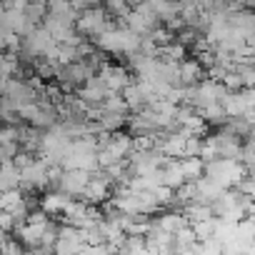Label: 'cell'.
<instances>
[{
	"mask_svg": "<svg viewBox=\"0 0 255 255\" xmlns=\"http://www.w3.org/2000/svg\"><path fill=\"white\" fill-rule=\"evenodd\" d=\"M140 40H143V35H138L135 30H130V28H115V25H110L105 33H100L93 43L103 50V53H113V55H130V53H135L138 48H140Z\"/></svg>",
	"mask_w": 255,
	"mask_h": 255,
	"instance_id": "1",
	"label": "cell"
},
{
	"mask_svg": "<svg viewBox=\"0 0 255 255\" xmlns=\"http://www.w3.org/2000/svg\"><path fill=\"white\" fill-rule=\"evenodd\" d=\"M248 173H250V168L235 158H215V160L205 163V175L218 180L223 188H240V183L248 178Z\"/></svg>",
	"mask_w": 255,
	"mask_h": 255,
	"instance_id": "2",
	"label": "cell"
},
{
	"mask_svg": "<svg viewBox=\"0 0 255 255\" xmlns=\"http://www.w3.org/2000/svg\"><path fill=\"white\" fill-rule=\"evenodd\" d=\"M38 95H40V93H38L28 80H20V78L3 80V105H8V108H13V110H20L23 105L35 103Z\"/></svg>",
	"mask_w": 255,
	"mask_h": 255,
	"instance_id": "3",
	"label": "cell"
},
{
	"mask_svg": "<svg viewBox=\"0 0 255 255\" xmlns=\"http://www.w3.org/2000/svg\"><path fill=\"white\" fill-rule=\"evenodd\" d=\"M50 185V165L45 158H35L33 163L20 168V188L25 193H35V190H45Z\"/></svg>",
	"mask_w": 255,
	"mask_h": 255,
	"instance_id": "4",
	"label": "cell"
},
{
	"mask_svg": "<svg viewBox=\"0 0 255 255\" xmlns=\"http://www.w3.org/2000/svg\"><path fill=\"white\" fill-rule=\"evenodd\" d=\"M58 40L53 38V33L45 28V25H38L35 30H30L25 38H23V58L35 63L38 58H43Z\"/></svg>",
	"mask_w": 255,
	"mask_h": 255,
	"instance_id": "5",
	"label": "cell"
},
{
	"mask_svg": "<svg viewBox=\"0 0 255 255\" xmlns=\"http://www.w3.org/2000/svg\"><path fill=\"white\" fill-rule=\"evenodd\" d=\"M123 23H125L128 28H130V30H135L138 35H150V33L158 28L160 18H158L155 8L148 3V0H143L140 5H135V8L130 10V15H128Z\"/></svg>",
	"mask_w": 255,
	"mask_h": 255,
	"instance_id": "6",
	"label": "cell"
},
{
	"mask_svg": "<svg viewBox=\"0 0 255 255\" xmlns=\"http://www.w3.org/2000/svg\"><path fill=\"white\" fill-rule=\"evenodd\" d=\"M108 10L105 8H100V5H95V8H88V10H83L80 15H78V20H75V28L85 35V38H90V40H95L100 33H105L113 23L108 20V15H105Z\"/></svg>",
	"mask_w": 255,
	"mask_h": 255,
	"instance_id": "7",
	"label": "cell"
},
{
	"mask_svg": "<svg viewBox=\"0 0 255 255\" xmlns=\"http://www.w3.org/2000/svg\"><path fill=\"white\" fill-rule=\"evenodd\" d=\"M110 185H113V180L100 168V173H93V178H90V183H88V188H85V193L80 198L88 200L90 205H103L110 198Z\"/></svg>",
	"mask_w": 255,
	"mask_h": 255,
	"instance_id": "8",
	"label": "cell"
},
{
	"mask_svg": "<svg viewBox=\"0 0 255 255\" xmlns=\"http://www.w3.org/2000/svg\"><path fill=\"white\" fill-rule=\"evenodd\" d=\"M208 140L215 145L218 155L220 158H235V160H243V143L235 133L230 130H220L215 135H208Z\"/></svg>",
	"mask_w": 255,
	"mask_h": 255,
	"instance_id": "9",
	"label": "cell"
},
{
	"mask_svg": "<svg viewBox=\"0 0 255 255\" xmlns=\"http://www.w3.org/2000/svg\"><path fill=\"white\" fill-rule=\"evenodd\" d=\"M188 138H190V135L183 133L180 128H178L175 133L170 130V133H165L163 138H158V145H155V148H158L163 155H168V158H178V160H180V158H185Z\"/></svg>",
	"mask_w": 255,
	"mask_h": 255,
	"instance_id": "10",
	"label": "cell"
},
{
	"mask_svg": "<svg viewBox=\"0 0 255 255\" xmlns=\"http://www.w3.org/2000/svg\"><path fill=\"white\" fill-rule=\"evenodd\" d=\"M93 178V170H83V168H65L63 173V180H60V190L70 193L73 198L75 195H83L88 183Z\"/></svg>",
	"mask_w": 255,
	"mask_h": 255,
	"instance_id": "11",
	"label": "cell"
},
{
	"mask_svg": "<svg viewBox=\"0 0 255 255\" xmlns=\"http://www.w3.org/2000/svg\"><path fill=\"white\" fill-rule=\"evenodd\" d=\"M3 28H10V30H15V33H20L25 38L38 25L30 20L28 10H23V8H3Z\"/></svg>",
	"mask_w": 255,
	"mask_h": 255,
	"instance_id": "12",
	"label": "cell"
},
{
	"mask_svg": "<svg viewBox=\"0 0 255 255\" xmlns=\"http://www.w3.org/2000/svg\"><path fill=\"white\" fill-rule=\"evenodd\" d=\"M78 93H80L90 105H103V100L110 95V88H108V83L103 80V75L98 73V75H90V78L78 88Z\"/></svg>",
	"mask_w": 255,
	"mask_h": 255,
	"instance_id": "13",
	"label": "cell"
},
{
	"mask_svg": "<svg viewBox=\"0 0 255 255\" xmlns=\"http://www.w3.org/2000/svg\"><path fill=\"white\" fill-rule=\"evenodd\" d=\"M100 75H103V80L108 83V88H110V93H123L128 85L133 83V75H130V70L128 68H120V65H103L100 68Z\"/></svg>",
	"mask_w": 255,
	"mask_h": 255,
	"instance_id": "14",
	"label": "cell"
},
{
	"mask_svg": "<svg viewBox=\"0 0 255 255\" xmlns=\"http://www.w3.org/2000/svg\"><path fill=\"white\" fill-rule=\"evenodd\" d=\"M70 200H73V195L70 193H65V190H50V193H45L43 195V200H40V208L48 213V215H63L65 210H68V205H70Z\"/></svg>",
	"mask_w": 255,
	"mask_h": 255,
	"instance_id": "15",
	"label": "cell"
},
{
	"mask_svg": "<svg viewBox=\"0 0 255 255\" xmlns=\"http://www.w3.org/2000/svg\"><path fill=\"white\" fill-rule=\"evenodd\" d=\"M48 228H50V223L48 225H38V223H23V225H18L15 230H18V238L28 245V253L30 250H35L43 240H45V233H48Z\"/></svg>",
	"mask_w": 255,
	"mask_h": 255,
	"instance_id": "16",
	"label": "cell"
},
{
	"mask_svg": "<svg viewBox=\"0 0 255 255\" xmlns=\"http://www.w3.org/2000/svg\"><path fill=\"white\" fill-rule=\"evenodd\" d=\"M203 70H205V65L195 58V60H183L180 63V83L183 85H198L200 80H205V75H203Z\"/></svg>",
	"mask_w": 255,
	"mask_h": 255,
	"instance_id": "17",
	"label": "cell"
},
{
	"mask_svg": "<svg viewBox=\"0 0 255 255\" xmlns=\"http://www.w3.org/2000/svg\"><path fill=\"white\" fill-rule=\"evenodd\" d=\"M153 223H155V225H160L163 230H168V233H173V235H175V233H178V230H183L190 220H188V215H185V213H183V208H180V210L163 213V215H160V218H155Z\"/></svg>",
	"mask_w": 255,
	"mask_h": 255,
	"instance_id": "18",
	"label": "cell"
},
{
	"mask_svg": "<svg viewBox=\"0 0 255 255\" xmlns=\"http://www.w3.org/2000/svg\"><path fill=\"white\" fill-rule=\"evenodd\" d=\"M230 25L250 40L255 35V13L253 10H235V13H230Z\"/></svg>",
	"mask_w": 255,
	"mask_h": 255,
	"instance_id": "19",
	"label": "cell"
},
{
	"mask_svg": "<svg viewBox=\"0 0 255 255\" xmlns=\"http://www.w3.org/2000/svg\"><path fill=\"white\" fill-rule=\"evenodd\" d=\"M198 183V193H200V200L203 203H215L228 188H223L218 180H213L210 175H203L200 180H195Z\"/></svg>",
	"mask_w": 255,
	"mask_h": 255,
	"instance_id": "20",
	"label": "cell"
},
{
	"mask_svg": "<svg viewBox=\"0 0 255 255\" xmlns=\"http://www.w3.org/2000/svg\"><path fill=\"white\" fill-rule=\"evenodd\" d=\"M223 108L228 110L230 118H235V115H245V113L250 110V105H248L243 90H228V95L223 98Z\"/></svg>",
	"mask_w": 255,
	"mask_h": 255,
	"instance_id": "21",
	"label": "cell"
},
{
	"mask_svg": "<svg viewBox=\"0 0 255 255\" xmlns=\"http://www.w3.org/2000/svg\"><path fill=\"white\" fill-rule=\"evenodd\" d=\"M183 213L188 215L190 225L193 223H200V220H208V218H215V210H213V203H203V200H195V203H188L183 208Z\"/></svg>",
	"mask_w": 255,
	"mask_h": 255,
	"instance_id": "22",
	"label": "cell"
},
{
	"mask_svg": "<svg viewBox=\"0 0 255 255\" xmlns=\"http://www.w3.org/2000/svg\"><path fill=\"white\" fill-rule=\"evenodd\" d=\"M20 188V168L15 160H3V173H0V190Z\"/></svg>",
	"mask_w": 255,
	"mask_h": 255,
	"instance_id": "23",
	"label": "cell"
},
{
	"mask_svg": "<svg viewBox=\"0 0 255 255\" xmlns=\"http://www.w3.org/2000/svg\"><path fill=\"white\" fill-rule=\"evenodd\" d=\"M180 168L185 173V180H200L205 175V160L200 155H188L180 158Z\"/></svg>",
	"mask_w": 255,
	"mask_h": 255,
	"instance_id": "24",
	"label": "cell"
},
{
	"mask_svg": "<svg viewBox=\"0 0 255 255\" xmlns=\"http://www.w3.org/2000/svg\"><path fill=\"white\" fill-rule=\"evenodd\" d=\"M25 203L28 198L23 188H10V190H3V195H0V210H18Z\"/></svg>",
	"mask_w": 255,
	"mask_h": 255,
	"instance_id": "25",
	"label": "cell"
},
{
	"mask_svg": "<svg viewBox=\"0 0 255 255\" xmlns=\"http://www.w3.org/2000/svg\"><path fill=\"white\" fill-rule=\"evenodd\" d=\"M123 98L128 100V105H130V110H143L145 105H148V100H145V93H143V88L138 85V83H130L125 90H123Z\"/></svg>",
	"mask_w": 255,
	"mask_h": 255,
	"instance_id": "26",
	"label": "cell"
},
{
	"mask_svg": "<svg viewBox=\"0 0 255 255\" xmlns=\"http://www.w3.org/2000/svg\"><path fill=\"white\" fill-rule=\"evenodd\" d=\"M103 8H105L118 23L125 20L128 15H130V10H133L130 0H103Z\"/></svg>",
	"mask_w": 255,
	"mask_h": 255,
	"instance_id": "27",
	"label": "cell"
},
{
	"mask_svg": "<svg viewBox=\"0 0 255 255\" xmlns=\"http://www.w3.org/2000/svg\"><path fill=\"white\" fill-rule=\"evenodd\" d=\"M185 53H188V45L180 43V40H173L170 45H163V48H160V60L183 63V60H185Z\"/></svg>",
	"mask_w": 255,
	"mask_h": 255,
	"instance_id": "28",
	"label": "cell"
},
{
	"mask_svg": "<svg viewBox=\"0 0 255 255\" xmlns=\"http://www.w3.org/2000/svg\"><path fill=\"white\" fill-rule=\"evenodd\" d=\"M200 113H203V118L210 123V125H223V123H228V110L223 108V103H213V105H205V108H200Z\"/></svg>",
	"mask_w": 255,
	"mask_h": 255,
	"instance_id": "29",
	"label": "cell"
},
{
	"mask_svg": "<svg viewBox=\"0 0 255 255\" xmlns=\"http://www.w3.org/2000/svg\"><path fill=\"white\" fill-rule=\"evenodd\" d=\"M180 10H183V5L178 3V0H163L160 5H155V13H158L160 23H170V20H175V18L180 15Z\"/></svg>",
	"mask_w": 255,
	"mask_h": 255,
	"instance_id": "30",
	"label": "cell"
},
{
	"mask_svg": "<svg viewBox=\"0 0 255 255\" xmlns=\"http://www.w3.org/2000/svg\"><path fill=\"white\" fill-rule=\"evenodd\" d=\"M3 50H10V53H20L23 50V35L10 30V28H3Z\"/></svg>",
	"mask_w": 255,
	"mask_h": 255,
	"instance_id": "31",
	"label": "cell"
},
{
	"mask_svg": "<svg viewBox=\"0 0 255 255\" xmlns=\"http://www.w3.org/2000/svg\"><path fill=\"white\" fill-rule=\"evenodd\" d=\"M215 225H218V215L215 218H208V220H200V223H193V228H195V233H198L200 240L213 238L215 235Z\"/></svg>",
	"mask_w": 255,
	"mask_h": 255,
	"instance_id": "32",
	"label": "cell"
},
{
	"mask_svg": "<svg viewBox=\"0 0 255 255\" xmlns=\"http://www.w3.org/2000/svg\"><path fill=\"white\" fill-rule=\"evenodd\" d=\"M150 38L163 48V45H170V43L175 40V30H173V28H168V25H165V28H155V30L150 33Z\"/></svg>",
	"mask_w": 255,
	"mask_h": 255,
	"instance_id": "33",
	"label": "cell"
},
{
	"mask_svg": "<svg viewBox=\"0 0 255 255\" xmlns=\"http://www.w3.org/2000/svg\"><path fill=\"white\" fill-rule=\"evenodd\" d=\"M223 83H225V88H228V90H243V88H245V83H243V78H240L238 68H235V70H230V73L223 78Z\"/></svg>",
	"mask_w": 255,
	"mask_h": 255,
	"instance_id": "34",
	"label": "cell"
},
{
	"mask_svg": "<svg viewBox=\"0 0 255 255\" xmlns=\"http://www.w3.org/2000/svg\"><path fill=\"white\" fill-rule=\"evenodd\" d=\"M240 193H245V195H250L253 200H255V175H248L243 183H240V188H238Z\"/></svg>",
	"mask_w": 255,
	"mask_h": 255,
	"instance_id": "35",
	"label": "cell"
},
{
	"mask_svg": "<svg viewBox=\"0 0 255 255\" xmlns=\"http://www.w3.org/2000/svg\"><path fill=\"white\" fill-rule=\"evenodd\" d=\"M88 3H90V8H95V5H100V3H103V0H88Z\"/></svg>",
	"mask_w": 255,
	"mask_h": 255,
	"instance_id": "36",
	"label": "cell"
},
{
	"mask_svg": "<svg viewBox=\"0 0 255 255\" xmlns=\"http://www.w3.org/2000/svg\"><path fill=\"white\" fill-rule=\"evenodd\" d=\"M243 3H245L248 8H255V0H243Z\"/></svg>",
	"mask_w": 255,
	"mask_h": 255,
	"instance_id": "37",
	"label": "cell"
},
{
	"mask_svg": "<svg viewBox=\"0 0 255 255\" xmlns=\"http://www.w3.org/2000/svg\"><path fill=\"white\" fill-rule=\"evenodd\" d=\"M180 5H188V3H198V0H178Z\"/></svg>",
	"mask_w": 255,
	"mask_h": 255,
	"instance_id": "38",
	"label": "cell"
},
{
	"mask_svg": "<svg viewBox=\"0 0 255 255\" xmlns=\"http://www.w3.org/2000/svg\"><path fill=\"white\" fill-rule=\"evenodd\" d=\"M248 43H250V45H253V48H255V35H253V38H250V40H248Z\"/></svg>",
	"mask_w": 255,
	"mask_h": 255,
	"instance_id": "39",
	"label": "cell"
}]
</instances>
